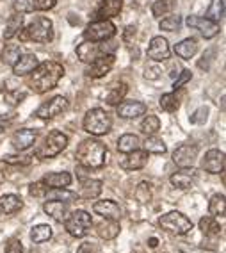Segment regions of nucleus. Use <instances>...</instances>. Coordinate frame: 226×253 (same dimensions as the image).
<instances>
[{
    "label": "nucleus",
    "instance_id": "nucleus-52",
    "mask_svg": "<svg viewBox=\"0 0 226 253\" xmlns=\"http://www.w3.org/2000/svg\"><path fill=\"white\" fill-rule=\"evenodd\" d=\"M23 98H25V93H20V91H14V93H9V95L5 96V100L13 105H16L18 102H22Z\"/></svg>",
    "mask_w": 226,
    "mask_h": 253
},
{
    "label": "nucleus",
    "instance_id": "nucleus-29",
    "mask_svg": "<svg viewBox=\"0 0 226 253\" xmlns=\"http://www.w3.org/2000/svg\"><path fill=\"white\" fill-rule=\"evenodd\" d=\"M127 93H128V86L125 82H119V84H116L114 87L109 89V93L105 95V102H107L109 105H118L119 102H123V98L127 96Z\"/></svg>",
    "mask_w": 226,
    "mask_h": 253
},
{
    "label": "nucleus",
    "instance_id": "nucleus-45",
    "mask_svg": "<svg viewBox=\"0 0 226 253\" xmlns=\"http://www.w3.org/2000/svg\"><path fill=\"white\" fill-rule=\"evenodd\" d=\"M4 161L7 164H13V166H29L32 163V157H29V155H5Z\"/></svg>",
    "mask_w": 226,
    "mask_h": 253
},
{
    "label": "nucleus",
    "instance_id": "nucleus-5",
    "mask_svg": "<svg viewBox=\"0 0 226 253\" xmlns=\"http://www.w3.org/2000/svg\"><path fill=\"white\" fill-rule=\"evenodd\" d=\"M91 226H93V217H91L89 212L82 211V209L73 211V212L68 214V217L64 219V228H66V232H68L72 237H77V239L86 237Z\"/></svg>",
    "mask_w": 226,
    "mask_h": 253
},
{
    "label": "nucleus",
    "instance_id": "nucleus-9",
    "mask_svg": "<svg viewBox=\"0 0 226 253\" xmlns=\"http://www.w3.org/2000/svg\"><path fill=\"white\" fill-rule=\"evenodd\" d=\"M68 107H70L68 98L63 96V95H59V96H54V98L48 100V102H45V104H41L39 107L36 109L34 116L41 118V120H52V118L66 113Z\"/></svg>",
    "mask_w": 226,
    "mask_h": 253
},
{
    "label": "nucleus",
    "instance_id": "nucleus-3",
    "mask_svg": "<svg viewBox=\"0 0 226 253\" xmlns=\"http://www.w3.org/2000/svg\"><path fill=\"white\" fill-rule=\"evenodd\" d=\"M20 40L36 41V43H48L54 38V23L45 16H36L25 29H20Z\"/></svg>",
    "mask_w": 226,
    "mask_h": 253
},
{
    "label": "nucleus",
    "instance_id": "nucleus-8",
    "mask_svg": "<svg viewBox=\"0 0 226 253\" xmlns=\"http://www.w3.org/2000/svg\"><path fill=\"white\" fill-rule=\"evenodd\" d=\"M114 34H116V25L111 20H95L84 31L86 41H95V43L111 40L114 38Z\"/></svg>",
    "mask_w": 226,
    "mask_h": 253
},
{
    "label": "nucleus",
    "instance_id": "nucleus-46",
    "mask_svg": "<svg viewBox=\"0 0 226 253\" xmlns=\"http://www.w3.org/2000/svg\"><path fill=\"white\" fill-rule=\"evenodd\" d=\"M50 187H46L43 182H34V184L29 185V193H31L32 196H36V198H39V196H45L46 193H48Z\"/></svg>",
    "mask_w": 226,
    "mask_h": 253
},
{
    "label": "nucleus",
    "instance_id": "nucleus-50",
    "mask_svg": "<svg viewBox=\"0 0 226 253\" xmlns=\"http://www.w3.org/2000/svg\"><path fill=\"white\" fill-rule=\"evenodd\" d=\"M214 50H208V52H207V54H203V57H201V61H199V63H198V66H199V68H201V70H208V68H210V63H212V61H214Z\"/></svg>",
    "mask_w": 226,
    "mask_h": 253
},
{
    "label": "nucleus",
    "instance_id": "nucleus-24",
    "mask_svg": "<svg viewBox=\"0 0 226 253\" xmlns=\"http://www.w3.org/2000/svg\"><path fill=\"white\" fill-rule=\"evenodd\" d=\"M41 182L50 187V189H55V187H68L72 184V175L66 171H61V173H48L41 178Z\"/></svg>",
    "mask_w": 226,
    "mask_h": 253
},
{
    "label": "nucleus",
    "instance_id": "nucleus-31",
    "mask_svg": "<svg viewBox=\"0 0 226 253\" xmlns=\"http://www.w3.org/2000/svg\"><path fill=\"white\" fill-rule=\"evenodd\" d=\"M52 226L50 225H36L31 228V241L36 244H41V243H46V241L52 239Z\"/></svg>",
    "mask_w": 226,
    "mask_h": 253
},
{
    "label": "nucleus",
    "instance_id": "nucleus-40",
    "mask_svg": "<svg viewBox=\"0 0 226 253\" xmlns=\"http://www.w3.org/2000/svg\"><path fill=\"white\" fill-rule=\"evenodd\" d=\"M158 27L162 29V31H167V32H177L178 29L182 27V16H178V14L166 16L164 20H160Z\"/></svg>",
    "mask_w": 226,
    "mask_h": 253
},
{
    "label": "nucleus",
    "instance_id": "nucleus-21",
    "mask_svg": "<svg viewBox=\"0 0 226 253\" xmlns=\"http://www.w3.org/2000/svg\"><path fill=\"white\" fill-rule=\"evenodd\" d=\"M43 211H45L48 216H52L55 221L64 223V219L68 217L70 214V202H61V200H48L45 205H43Z\"/></svg>",
    "mask_w": 226,
    "mask_h": 253
},
{
    "label": "nucleus",
    "instance_id": "nucleus-55",
    "mask_svg": "<svg viewBox=\"0 0 226 253\" xmlns=\"http://www.w3.org/2000/svg\"><path fill=\"white\" fill-rule=\"evenodd\" d=\"M11 120L9 116H0V132H4L5 128H9V125H11Z\"/></svg>",
    "mask_w": 226,
    "mask_h": 253
},
{
    "label": "nucleus",
    "instance_id": "nucleus-16",
    "mask_svg": "<svg viewBox=\"0 0 226 253\" xmlns=\"http://www.w3.org/2000/svg\"><path fill=\"white\" fill-rule=\"evenodd\" d=\"M148 163V152L145 150H134L130 154H125V157L121 159L119 166L127 171H137V169H143Z\"/></svg>",
    "mask_w": 226,
    "mask_h": 253
},
{
    "label": "nucleus",
    "instance_id": "nucleus-18",
    "mask_svg": "<svg viewBox=\"0 0 226 253\" xmlns=\"http://www.w3.org/2000/svg\"><path fill=\"white\" fill-rule=\"evenodd\" d=\"M93 211L98 216L105 217V219H116V221L121 219V214H123L121 207L114 200H100V202H96L93 205Z\"/></svg>",
    "mask_w": 226,
    "mask_h": 253
},
{
    "label": "nucleus",
    "instance_id": "nucleus-47",
    "mask_svg": "<svg viewBox=\"0 0 226 253\" xmlns=\"http://www.w3.org/2000/svg\"><path fill=\"white\" fill-rule=\"evenodd\" d=\"M5 253H25L22 241L16 239V237H11V239L5 243Z\"/></svg>",
    "mask_w": 226,
    "mask_h": 253
},
{
    "label": "nucleus",
    "instance_id": "nucleus-22",
    "mask_svg": "<svg viewBox=\"0 0 226 253\" xmlns=\"http://www.w3.org/2000/svg\"><path fill=\"white\" fill-rule=\"evenodd\" d=\"M39 61L34 54H22L18 57V61L13 64V73L16 77H23V75H29V73L34 72Z\"/></svg>",
    "mask_w": 226,
    "mask_h": 253
},
{
    "label": "nucleus",
    "instance_id": "nucleus-10",
    "mask_svg": "<svg viewBox=\"0 0 226 253\" xmlns=\"http://www.w3.org/2000/svg\"><path fill=\"white\" fill-rule=\"evenodd\" d=\"M114 61H116L114 54L98 55V57H96L93 63H89L91 66L87 68L86 75H87V77H91V79H102V77H105V75H107V73L113 70Z\"/></svg>",
    "mask_w": 226,
    "mask_h": 253
},
{
    "label": "nucleus",
    "instance_id": "nucleus-11",
    "mask_svg": "<svg viewBox=\"0 0 226 253\" xmlns=\"http://www.w3.org/2000/svg\"><path fill=\"white\" fill-rule=\"evenodd\" d=\"M198 154L199 148L196 145H182L173 152V163L178 168H190L194 166Z\"/></svg>",
    "mask_w": 226,
    "mask_h": 253
},
{
    "label": "nucleus",
    "instance_id": "nucleus-14",
    "mask_svg": "<svg viewBox=\"0 0 226 253\" xmlns=\"http://www.w3.org/2000/svg\"><path fill=\"white\" fill-rule=\"evenodd\" d=\"M196 180H198V171L192 166L180 168V171L173 173L171 178H169L173 187H177V189H189L196 184Z\"/></svg>",
    "mask_w": 226,
    "mask_h": 253
},
{
    "label": "nucleus",
    "instance_id": "nucleus-51",
    "mask_svg": "<svg viewBox=\"0 0 226 253\" xmlns=\"http://www.w3.org/2000/svg\"><path fill=\"white\" fill-rule=\"evenodd\" d=\"M55 2H57V0H36V9H39V11L54 9Z\"/></svg>",
    "mask_w": 226,
    "mask_h": 253
},
{
    "label": "nucleus",
    "instance_id": "nucleus-33",
    "mask_svg": "<svg viewBox=\"0 0 226 253\" xmlns=\"http://www.w3.org/2000/svg\"><path fill=\"white\" fill-rule=\"evenodd\" d=\"M22 27H23V16L18 13L13 14V16L7 20V25H5V31H4V38L5 40H13Z\"/></svg>",
    "mask_w": 226,
    "mask_h": 253
},
{
    "label": "nucleus",
    "instance_id": "nucleus-13",
    "mask_svg": "<svg viewBox=\"0 0 226 253\" xmlns=\"http://www.w3.org/2000/svg\"><path fill=\"white\" fill-rule=\"evenodd\" d=\"M186 23H187V27L198 29V31L201 32V36L207 38V40L217 36L219 31H221L217 22H212V20H208V18H199V16H187Z\"/></svg>",
    "mask_w": 226,
    "mask_h": 253
},
{
    "label": "nucleus",
    "instance_id": "nucleus-36",
    "mask_svg": "<svg viewBox=\"0 0 226 253\" xmlns=\"http://www.w3.org/2000/svg\"><path fill=\"white\" fill-rule=\"evenodd\" d=\"M225 16V0H210V7L207 9L205 18L212 20V22H219Z\"/></svg>",
    "mask_w": 226,
    "mask_h": 253
},
{
    "label": "nucleus",
    "instance_id": "nucleus-56",
    "mask_svg": "<svg viewBox=\"0 0 226 253\" xmlns=\"http://www.w3.org/2000/svg\"><path fill=\"white\" fill-rule=\"evenodd\" d=\"M157 243H158V241L155 239V237H151V239H150V246H151V248H155V246H157Z\"/></svg>",
    "mask_w": 226,
    "mask_h": 253
},
{
    "label": "nucleus",
    "instance_id": "nucleus-2",
    "mask_svg": "<svg viewBox=\"0 0 226 253\" xmlns=\"http://www.w3.org/2000/svg\"><path fill=\"white\" fill-rule=\"evenodd\" d=\"M75 157H77L80 166L87 168V169H100V168H104L107 164L109 150L100 141L86 139L78 145Z\"/></svg>",
    "mask_w": 226,
    "mask_h": 253
},
{
    "label": "nucleus",
    "instance_id": "nucleus-54",
    "mask_svg": "<svg viewBox=\"0 0 226 253\" xmlns=\"http://www.w3.org/2000/svg\"><path fill=\"white\" fill-rule=\"evenodd\" d=\"M134 38H136V27H134V25H128V27L125 29V32H123V41L130 43Z\"/></svg>",
    "mask_w": 226,
    "mask_h": 253
},
{
    "label": "nucleus",
    "instance_id": "nucleus-17",
    "mask_svg": "<svg viewBox=\"0 0 226 253\" xmlns=\"http://www.w3.org/2000/svg\"><path fill=\"white\" fill-rule=\"evenodd\" d=\"M118 116L125 120H136L139 116L146 114V105L137 100H127V102H119L118 104Z\"/></svg>",
    "mask_w": 226,
    "mask_h": 253
},
{
    "label": "nucleus",
    "instance_id": "nucleus-43",
    "mask_svg": "<svg viewBox=\"0 0 226 253\" xmlns=\"http://www.w3.org/2000/svg\"><path fill=\"white\" fill-rule=\"evenodd\" d=\"M134 196H136V200L141 202V204H148L150 200H151V189H150L148 182H141V184L136 187Z\"/></svg>",
    "mask_w": 226,
    "mask_h": 253
},
{
    "label": "nucleus",
    "instance_id": "nucleus-37",
    "mask_svg": "<svg viewBox=\"0 0 226 253\" xmlns=\"http://www.w3.org/2000/svg\"><path fill=\"white\" fill-rule=\"evenodd\" d=\"M158 128H160V120H158L157 116H153V114L146 116L145 120L141 122V132L146 134V136H153Z\"/></svg>",
    "mask_w": 226,
    "mask_h": 253
},
{
    "label": "nucleus",
    "instance_id": "nucleus-4",
    "mask_svg": "<svg viewBox=\"0 0 226 253\" xmlns=\"http://www.w3.org/2000/svg\"><path fill=\"white\" fill-rule=\"evenodd\" d=\"M84 130L91 136H105L111 132V126H113V118L111 114L105 111V109H89L84 116V122H82Z\"/></svg>",
    "mask_w": 226,
    "mask_h": 253
},
{
    "label": "nucleus",
    "instance_id": "nucleus-41",
    "mask_svg": "<svg viewBox=\"0 0 226 253\" xmlns=\"http://www.w3.org/2000/svg\"><path fill=\"white\" fill-rule=\"evenodd\" d=\"M158 105H160V109H162V111H166V113H175L180 104H178L177 96L173 95V93H166V95L160 96V100H158Z\"/></svg>",
    "mask_w": 226,
    "mask_h": 253
},
{
    "label": "nucleus",
    "instance_id": "nucleus-35",
    "mask_svg": "<svg viewBox=\"0 0 226 253\" xmlns=\"http://www.w3.org/2000/svg\"><path fill=\"white\" fill-rule=\"evenodd\" d=\"M166 143H164L160 137L153 136H148V139L145 141V152L148 154H155V155H164L166 154Z\"/></svg>",
    "mask_w": 226,
    "mask_h": 253
},
{
    "label": "nucleus",
    "instance_id": "nucleus-6",
    "mask_svg": "<svg viewBox=\"0 0 226 253\" xmlns=\"http://www.w3.org/2000/svg\"><path fill=\"white\" fill-rule=\"evenodd\" d=\"M66 146H68V136L59 130H52L48 136L45 137L43 145H39L36 148V157L52 159V157H55V155H59Z\"/></svg>",
    "mask_w": 226,
    "mask_h": 253
},
{
    "label": "nucleus",
    "instance_id": "nucleus-30",
    "mask_svg": "<svg viewBox=\"0 0 226 253\" xmlns=\"http://www.w3.org/2000/svg\"><path fill=\"white\" fill-rule=\"evenodd\" d=\"M141 146V139L136 134H123L118 139V150L121 154H130Z\"/></svg>",
    "mask_w": 226,
    "mask_h": 253
},
{
    "label": "nucleus",
    "instance_id": "nucleus-20",
    "mask_svg": "<svg viewBox=\"0 0 226 253\" xmlns=\"http://www.w3.org/2000/svg\"><path fill=\"white\" fill-rule=\"evenodd\" d=\"M123 9V0H100L98 7L95 9L96 20H109L118 16Z\"/></svg>",
    "mask_w": 226,
    "mask_h": 253
},
{
    "label": "nucleus",
    "instance_id": "nucleus-12",
    "mask_svg": "<svg viewBox=\"0 0 226 253\" xmlns=\"http://www.w3.org/2000/svg\"><path fill=\"white\" fill-rule=\"evenodd\" d=\"M201 168L207 173H212V175L223 173L225 171V152L217 148L208 150L207 154H205L203 161H201Z\"/></svg>",
    "mask_w": 226,
    "mask_h": 253
},
{
    "label": "nucleus",
    "instance_id": "nucleus-53",
    "mask_svg": "<svg viewBox=\"0 0 226 253\" xmlns=\"http://www.w3.org/2000/svg\"><path fill=\"white\" fill-rule=\"evenodd\" d=\"M77 253H98V248H96V244H93V243H84V244H80V248H78Z\"/></svg>",
    "mask_w": 226,
    "mask_h": 253
},
{
    "label": "nucleus",
    "instance_id": "nucleus-42",
    "mask_svg": "<svg viewBox=\"0 0 226 253\" xmlns=\"http://www.w3.org/2000/svg\"><path fill=\"white\" fill-rule=\"evenodd\" d=\"M13 7L18 14L34 13V9H36V0H13Z\"/></svg>",
    "mask_w": 226,
    "mask_h": 253
},
{
    "label": "nucleus",
    "instance_id": "nucleus-7",
    "mask_svg": "<svg viewBox=\"0 0 226 253\" xmlns=\"http://www.w3.org/2000/svg\"><path fill=\"white\" fill-rule=\"evenodd\" d=\"M158 225L169 234L177 235H186L192 230V221L182 212H178V211H171V212L160 216L158 217Z\"/></svg>",
    "mask_w": 226,
    "mask_h": 253
},
{
    "label": "nucleus",
    "instance_id": "nucleus-32",
    "mask_svg": "<svg viewBox=\"0 0 226 253\" xmlns=\"http://www.w3.org/2000/svg\"><path fill=\"white\" fill-rule=\"evenodd\" d=\"M199 230L203 232L205 235H208V237H214V235L221 234L223 228L214 216H205L199 219Z\"/></svg>",
    "mask_w": 226,
    "mask_h": 253
},
{
    "label": "nucleus",
    "instance_id": "nucleus-23",
    "mask_svg": "<svg viewBox=\"0 0 226 253\" xmlns=\"http://www.w3.org/2000/svg\"><path fill=\"white\" fill-rule=\"evenodd\" d=\"M100 54H102V50H100V45L95 41H84V43H80L77 46V55L82 63H93Z\"/></svg>",
    "mask_w": 226,
    "mask_h": 253
},
{
    "label": "nucleus",
    "instance_id": "nucleus-25",
    "mask_svg": "<svg viewBox=\"0 0 226 253\" xmlns=\"http://www.w3.org/2000/svg\"><path fill=\"white\" fill-rule=\"evenodd\" d=\"M119 230H121V228H119V221H116V219H105L104 223H100V225L96 226L98 235L105 241L116 239L119 235Z\"/></svg>",
    "mask_w": 226,
    "mask_h": 253
},
{
    "label": "nucleus",
    "instance_id": "nucleus-48",
    "mask_svg": "<svg viewBox=\"0 0 226 253\" xmlns=\"http://www.w3.org/2000/svg\"><path fill=\"white\" fill-rule=\"evenodd\" d=\"M192 79V72L190 70H182V73H178V79L175 82H173V89L177 91V89H180L184 84H187V82Z\"/></svg>",
    "mask_w": 226,
    "mask_h": 253
},
{
    "label": "nucleus",
    "instance_id": "nucleus-39",
    "mask_svg": "<svg viewBox=\"0 0 226 253\" xmlns=\"http://www.w3.org/2000/svg\"><path fill=\"white\" fill-rule=\"evenodd\" d=\"M45 196L48 200H61V202H70V200L77 198V193L66 191L64 187H55V189H48V193H46Z\"/></svg>",
    "mask_w": 226,
    "mask_h": 253
},
{
    "label": "nucleus",
    "instance_id": "nucleus-28",
    "mask_svg": "<svg viewBox=\"0 0 226 253\" xmlns=\"http://www.w3.org/2000/svg\"><path fill=\"white\" fill-rule=\"evenodd\" d=\"M23 207V202L16 195H4L0 198V212L2 214H14Z\"/></svg>",
    "mask_w": 226,
    "mask_h": 253
},
{
    "label": "nucleus",
    "instance_id": "nucleus-26",
    "mask_svg": "<svg viewBox=\"0 0 226 253\" xmlns=\"http://www.w3.org/2000/svg\"><path fill=\"white\" fill-rule=\"evenodd\" d=\"M102 187H104V182L102 180L87 178V180L82 182L80 193H78L77 196H80V198H84V200H93V198H96V196H100Z\"/></svg>",
    "mask_w": 226,
    "mask_h": 253
},
{
    "label": "nucleus",
    "instance_id": "nucleus-1",
    "mask_svg": "<svg viewBox=\"0 0 226 253\" xmlns=\"http://www.w3.org/2000/svg\"><path fill=\"white\" fill-rule=\"evenodd\" d=\"M64 77V66L55 61H46V63H39L31 73L29 79V86L34 93L43 95L46 91L54 89L59 81Z\"/></svg>",
    "mask_w": 226,
    "mask_h": 253
},
{
    "label": "nucleus",
    "instance_id": "nucleus-34",
    "mask_svg": "<svg viewBox=\"0 0 226 253\" xmlns=\"http://www.w3.org/2000/svg\"><path fill=\"white\" fill-rule=\"evenodd\" d=\"M208 212L214 217H223L226 212V202H225V195H214L208 202Z\"/></svg>",
    "mask_w": 226,
    "mask_h": 253
},
{
    "label": "nucleus",
    "instance_id": "nucleus-27",
    "mask_svg": "<svg viewBox=\"0 0 226 253\" xmlns=\"http://www.w3.org/2000/svg\"><path fill=\"white\" fill-rule=\"evenodd\" d=\"M196 52H198V41L194 38H186V40H182L180 43L175 45V54L182 59L194 57Z\"/></svg>",
    "mask_w": 226,
    "mask_h": 253
},
{
    "label": "nucleus",
    "instance_id": "nucleus-49",
    "mask_svg": "<svg viewBox=\"0 0 226 253\" xmlns=\"http://www.w3.org/2000/svg\"><path fill=\"white\" fill-rule=\"evenodd\" d=\"M207 114H208V107H199L192 116H190V122L192 123H205L207 122Z\"/></svg>",
    "mask_w": 226,
    "mask_h": 253
},
{
    "label": "nucleus",
    "instance_id": "nucleus-19",
    "mask_svg": "<svg viewBox=\"0 0 226 253\" xmlns=\"http://www.w3.org/2000/svg\"><path fill=\"white\" fill-rule=\"evenodd\" d=\"M36 137H38L36 130H32V128H20V130H16L13 134L11 143H13L14 150L25 152V150H29L34 143H36Z\"/></svg>",
    "mask_w": 226,
    "mask_h": 253
},
{
    "label": "nucleus",
    "instance_id": "nucleus-15",
    "mask_svg": "<svg viewBox=\"0 0 226 253\" xmlns=\"http://www.w3.org/2000/svg\"><path fill=\"white\" fill-rule=\"evenodd\" d=\"M169 54H171V48H169V43H167L166 38L162 36L151 38L148 46V57L151 61H157V63L166 61V59H169Z\"/></svg>",
    "mask_w": 226,
    "mask_h": 253
},
{
    "label": "nucleus",
    "instance_id": "nucleus-38",
    "mask_svg": "<svg viewBox=\"0 0 226 253\" xmlns=\"http://www.w3.org/2000/svg\"><path fill=\"white\" fill-rule=\"evenodd\" d=\"M20 55H22L20 45H5L4 52H2V61H4L7 66H13V64L18 61Z\"/></svg>",
    "mask_w": 226,
    "mask_h": 253
},
{
    "label": "nucleus",
    "instance_id": "nucleus-44",
    "mask_svg": "<svg viewBox=\"0 0 226 253\" xmlns=\"http://www.w3.org/2000/svg\"><path fill=\"white\" fill-rule=\"evenodd\" d=\"M169 11H171V2L169 0H157L151 5V13H153L155 18H162Z\"/></svg>",
    "mask_w": 226,
    "mask_h": 253
}]
</instances>
